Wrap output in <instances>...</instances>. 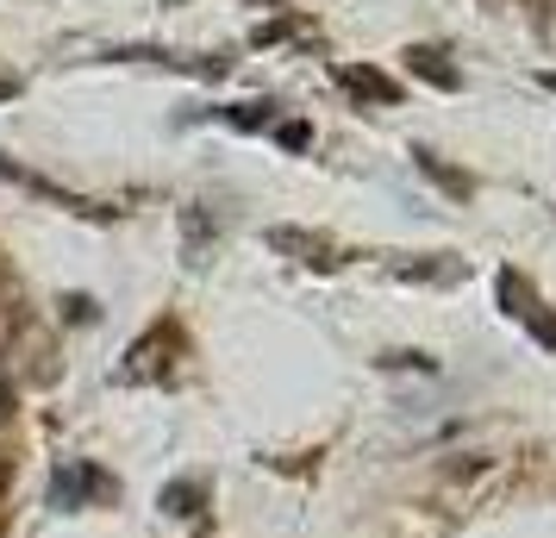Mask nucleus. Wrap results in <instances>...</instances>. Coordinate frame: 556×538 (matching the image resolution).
Listing matches in <instances>:
<instances>
[{
  "instance_id": "2",
  "label": "nucleus",
  "mask_w": 556,
  "mask_h": 538,
  "mask_svg": "<svg viewBox=\"0 0 556 538\" xmlns=\"http://www.w3.org/2000/svg\"><path fill=\"white\" fill-rule=\"evenodd\" d=\"M338 82H344L351 95H369V101H381V107L401 101V82H388L381 70H369V63H344V70H338Z\"/></svg>"
},
{
  "instance_id": "15",
  "label": "nucleus",
  "mask_w": 556,
  "mask_h": 538,
  "mask_svg": "<svg viewBox=\"0 0 556 538\" xmlns=\"http://www.w3.org/2000/svg\"><path fill=\"white\" fill-rule=\"evenodd\" d=\"M538 82H544V88H551V95H556V70H544V76H538Z\"/></svg>"
},
{
  "instance_id": "9",
  "label": "nucleus",
  "mask_w": 556,
  "mask_h": 538,
  "mask_svg": "<svg viewBox=\"0 0 556 538\" xmlns=\"http://www.w3.org/2000/svg\"><path fill=\"white\" fill-rule=\"evenodd\" d=\"M226 120L238 132H263V126H276V107L269 101H238V107H226Z\"/></svg>"
},
{
  "instance_id": "5",
  "label": "nucleus",
  "mask_w": 556,
  "mask_h": 538,
  "mask_svg": "<svg viewBox=\"0 0 556 538\" xmlns=\"http://www.w3.org/2000/svg\"><path fill=\"white\" fill-rule=\"evenodd\" d=\"M413 170H419V176H431L438 188H444V195H451V201H463V195L476 188V182L463 176V170H451V163H438L431 151H413Z\"/></svg>"
},
{
  "instance_id": "13",
  "label": "nucleus",
  "mask_w": 556,
  "mask_h": 538,
  "mask_svg": "<svg viewBox=\"0 0 556 538\" xmlns=\"http://www.w3.org/2000/svg\"><path fill=\"white\" fill-rule=\"evenodd\" d=\"M13 95H20V82H13V76H0V101H13Z\"/></svg>"
},
{
  "instance_id": "14",
  "label": "nucleus",
  "mask_w": 556,
  "mask_h": 538,
  "mask_svg": "<svg viewBox=\"0 0 556 538\" xmlns=\"http://www.w3.org/2000/svg\"><path fill=\"white\" fill-rule=\"evenodd\" d=\"M7 476H13V463L0 458V495H7Z\"/></svg>"
},
{
  "instance_id": "12",
  "label": "nucleus",
  "mask_w": 556,
  "mask_h": 538,
  "mask_svg": "<svg viewBox=\"0 0 556 538\" xmlns=\"http://www.w3.org/2000/svg\"><path fill=\"white\" fill-rule=\"evenodd\" d=\"M7 420H13V383L0 376V426H7Z\"/></svg>"
},
{
  "instance_id": "7",
  "label": "nucleus",
  "mask_w": 556,
  "mask_h": 538,
  "mask_svg": "<svg viewBox=\"0 0 556 538\" xmlns=\"http://www.w3.org/2000/svg\"><path fill=\"white\" fill-rule=\"evenodd\" d=\"M206 245H213V220H206V207H181V251H188V263H201Z\"/></svg>"
},
{
  "instance_id": "10",
  "label": "nucleus",
  "mask_w": 556,
  "mask_h": 538,
  "mask_svg": "<svg viewBox=\"0 0 556 538\" xmlns=\"http://www.w3.org/2000/svg\"><path fill=\"white\" fill-rule=\"evenodd\" d=\"M276 145L281 151H306V145H313V126H301V120H276Z\"/></svg>"
},
{
  "instance_id": "4",
  "label": "nucleus",
  "mask_w": 556,
  "mask_h": 538,
  "mask_svg": "<svg viewBox=\"0 0 556 538\" xmlns=\"http://www.w3.org/2000/svg\"><path fill=\"white\" fill-rule=\"evenodd\" d=\"M263 238H269V251H281V257H294V263H326V245H319V238H313V232H301V226H269L263 232Z\"/></svg>"
},
{
  "instance_id": "8",
  "label": "nucleus",
  "mask_w": 556,
  "mask_h": 538,
  "mask_svg": "<svg viewBox=\"0 0 556 538\" xmlns=\"http://www.w3.org/2000/svg\"><path fill=\"white\" fill-rule=\"evenodd\" d=\"M494 470V458H481V451H469V458H451L444 470H438V483L444 488H469V483H481Z\"/></svg>"
},
{
  "instance_id": "3",
  "label": "nucleus",
  "mask_w": 556,
  "mask_h": 538,
  "mask_svg": "<svg viewBox=\"0 0 556 538\" xmlns=\"http://www.w3.org/2000/svg\"><path fill=\"white\" fill-rule=\"evenodd\" d=\"M406 70H413V76L419 82H431V88H456V63L444 51H431V45H413V51H406Z\"/></svg>"
},
{
  "instance_id": "1",
  "label": "nucleus",
  "mask_w": 556,
  "mask_h": 538,
  "mask_svg": "<svg viewBox=\"0 0 556 538\" xmlns=\"http://www.w3.org/2000/svg\"><path fill=\"white\" fill-rule=\"evenodd\" d=\"M119 488H113V476L106 470H94V463H63L51 483V501L56 508H101V501H113Z\"/></svg>"
},
{
  "instance_id": "6",
  "label": "nucleus",
  "mask_w": 556,
  "mask_h": 538,
  "mask_svg": "<svg viewBox=\"0 0 556 538\" xmlns=\"http://www.w3.org/2000/svg\"><path fill=\"white\" fill-rule=\"evenodd\" d=\"M201 501H206V488L194 483V476H181V483H169L163 495H156V508L176 513V520H194V513H201Z\"/></svg>"
},
{
  "instance_id": "11",
  "label": "nucleus",
  "mask_w": 556,
  "mask_h": 538,
  "mask_svg": "<svg viewBox=\"0 0 556 538\" xmlns=\"http://www.w3.org/2000/svg\"><path fill=\"white\" fill-rule=\"evenodd\" d=\"M519 326H526V333L538 338V345H551V351H556V313H544V308H538V313H526Z\"/></svg>"
}]
</instances>
